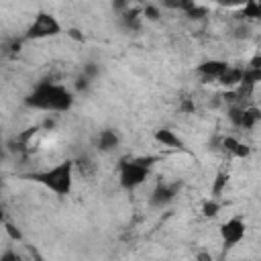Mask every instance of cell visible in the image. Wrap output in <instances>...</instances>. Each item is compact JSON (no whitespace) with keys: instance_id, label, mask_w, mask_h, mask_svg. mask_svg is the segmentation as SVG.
<instances>
[{"instance_id":"6da1fadb","label":"cell","mask_w":261,"mask_h":261,"mask_svg":"<svg viewBox=\"0 0 261 261\" xmlns=\"http://www.w3.org/2000/svg\"><path fill=\"white\" fill-rule=\"evenodd\" d=\"M73 100H75L73 92L65 84L43 80V82H37L33 90L24 96V106L39 112H47V114H63L71 110Z\"/></svg>"},{"instance_id":"7a4b0ae2","label":"cell","mask_w":261,"mask_h":261,"mask_svg":"<svg viewBox=\"0 0 261 261\" xmlns=\"http://www.w3.org/2000/svg\"><path fill=\"white\" fill-rule=\"evenodd\" d=\"M73 173H75L73 159H63V161H59L51 167L41 169V171H31V173H27V177L31 181L43 186L51 194H55L59 198H65L73 190Z\"/></svg>"},{"instance_id":"3957f363","label":"cell","mask_w":261,"mask_h":261,"mask_svg":"<svg viewBox=\"0 0 261 261\" xmlns=\"http://www.w3.org/2000/svg\"><path fill=\"white\" fill-rule=\"evenodd\" d=\"M153 157H126L118 163V181L124 190H137L143 186L151 173Z\"/></svg>"},{"instance_id":"277c9868","label":"cell","mask_w":261,"mask_h":261,"mask_svg":"<svg viewBox=\"0 0 261 261\" xmlns=\"http://www.w3.org/2000/svg\"><path fill=\"white\" fill-rule=\"evenodd\" d=\"M61 33H63V27L57 20V16L47 12V10H41V12L35 14L31 24L27 27L22 39L24 41H43V39H53Z\"/></svg>"},{"instance_id":"5b68a950","label":"cell","mask_w":261,"mask_h":261,"mask_svg":"<svg viewBox=\"0 0 261 261\" xmlns=\"http://www.w3.org/2000/svg\"><path fill=\"white\" fill-rule=\"evenodd\" d=\"M218 232H220L222 247L224 249H234L247 237V222L241 216H230V218H226V220L220 222Z\"/></svg>"},{"instance_id":"8992f818","label":"cell","mask_w":261,"mask_h":261,"mask_svg":"<svg viewBox=\"0 0 261 261\" xmlns=\"http://www.w3.org/2000/svg\"><path fill=\"white\" fill-rule=\"evenodd\" d=\"M228 67H230V63L224 61V59H206V61H202V63L196 67V73H198L200 77H204V80H214V82H218V80L228 71Z\"/></svg>"},{"instance_id":"52a82bcc","label":"cell","mask_w":261,"mask_h":261,"mask_svg":"<svg viewBox=\"0 0 261 261\" xmlns=\"http://www.w3.org/2000/svg\"><path fill=\"white\" fill-rule=\"evenodd\" d=\"M175 196H177V186H173V184H159V186L151 192L149 202H151V206H155V208H163V206L171 204V202L175 200Z\"/></svg>"},{"instance_id":"ba28073f","label":"cell","mask_w":261,"mask_h":261,"mask_svg":"<svg viewBox=\"0 0 261 261\" xmlns=\"http://www.w3.org/2000/svg\"><path fill=\"white\" fill-rule=\"evenodd\" d=\"M153 139H155L159 145L167 147V149L186 151V143H184V139H181L175 130H171V128H157L155 135H153Z\"/></svg>"},{"instance_id":"9c48e42d","label":"cell","mask_w":261,"mask_h":261,"mask_svg":"<svg viewBox=\"0 0 261 261\" xmlns=\"http://www.w3.org/2000/svg\"><path fill=\"white\" fill-rule=\"evenodd\" d=\"M118 145H120V137H118V133L112 130V128H104V130H100L98 137H96V147H98V151H102V153H110V151H114Z\"/></svg>"},{"instance_id":"30bf717a","label":"cell","mask_w":261,"mask_h":261,"mask_svg":"<svg viewBox=\"0 0 261 261\" xmlns=\"http://www.w3.org/2000/svg\"><path fill=\"white\" fill-rule=\"evenodd\" d=\"M222 147H224V151H226L228 155L239 157V159H245V157L249 155V147H247L243 141H239L237 137H224V139H222Z\"/></svg>"},{"instance_id":"8fae6325","label":"cell","mask_w":261,"mask_h":261,"mask_svg":"<svg viewBox=\"0 0 261 261\" xmlns=\"http://www.w3.org/2000/svg\"><path fill=\"white\" fill-rule=\"evenodd\" d=\"M228 179H230L228 171H218V173H216V177H214V181H212V192H210V198L218 200V198L224 194V190H226V186H228Z\"/></svg>"},{"instance_id":"7c38bea8","label":"cell","mask_w":261,"mask_h":261,"mask_svg":"<svg viewBox=\"0 0 261 261\" xmlns=\"http://www.w3.org/2000/svg\"><path fill=\"white\" fill-rule=\"evenodd\" d=\"M122 22H124V27L126 29H130V31H137V29H141V20H143V16H141V10H135V8H130V10H126L122 16Z\"/></svg>"},{"instance_id":"4fadbf2b","label":"cell","mask_w":261,"mask_h":261,"mask_svg":"<svg viewBox=\"0 0 261 261\" xmlns=\"http://www.w3.org/2000/svg\"><path fill=\"white\" fill-rule=\"evenodd\" d=\"M202 212H204V216H206V218L216 216V214L220 212V202H218V200H214V198H208V200L204 202V206H202Z\"/></svg>"},{"instance_id":"5bb4252c","label":"cell","mask_w":261,"mask_h":261,"mask_svg":"<svg viewBox=\"0 0 261 261\" xmlns=\"http://www.w3.org/2000/svg\"><path fill=\"white\" fill-rule=\"evenodd\" d=\"M141 16H143V18H149V20H157V18L161 16V10H159V6H155V4H147V6L141 10Z\"/></svg>"},{"instance_id":"9a60e30c","label":"cell","mask_w":261,"mask_h":261,"mask_svg":"<svg viewBox=\"0 0 261 261\" xmlns=\"http://www.w3.org/2000/svg\"><path fill=\"white\" fill-rule=\"evenodd\" d=\"M0 261H24V259H22L20 253H16L14 249H6V251H2Z\"/></svg>"},{"instance_id":"2e32d148","label":"cell","mask_w":261,"mask_h":261,"mask_svg":"<svg viewBox=\"0 0 261 261\" xmlns=\"http://www.w3.org/2000/svg\"><path fill=\"white\" fill-rule=\"evenodd\" d=\"M4 226H6V230H8V234H10V239H12V241H20V232H18V230H14V226H12V224H8V222H6Z\"/></svg>"},{"instance_id":"e0dca14e","label":"cell","mask_w":261,"mask_h":261,"mask_svg":"<svg viewBox=\"0 0 261 261\" xmlns=\"http://www.w3.org/2000/svg\"><path fill=\"white\" fill-rule=\"evenodd\" d=\"M8 220H6V208H4V204L0 202V226H4Z\"/></svg>"},{"instance_id":"ac0fdd59","label":"cell","mask_w":261,"mask_h":261,"mask_svg":"<svg viewBox=\"0 0 261 261\" xmlns=\"http://www.w3.org/2000/svg\"><path fill=\"white\" fill-rule=\"evenodd\" d=\"M6 157V147H4V141H2V135H0V161Z\"/></svg>"},{"instance_id":"d6986e66","label":"cell","mask_w":261,"mask_h":261,"mask_svg":"<svg viewBox=\"0 0 261 261\" xmlns=\"http://www.w3.org/2000/svg\"><path fill=\"white\" fill-rule=\"evenodd\" d=\"M31 255H33L35 261H47V259H43V257L39 255V251H35V249H31Z\"/></svg>"},{"instance_id":"ffe728a7","label":"cell","mask_w":261,"mask_h":261,"mask_svg":"<svg viewBox=\"0 0 261 261\" xmlns=\"http://www.w3.org/2000/svg\"><path fill=\"white\" fill-rule=\"evenodd\" d=\"M0 192H2V181H0Z\"/></svg>"}]
</instances>
